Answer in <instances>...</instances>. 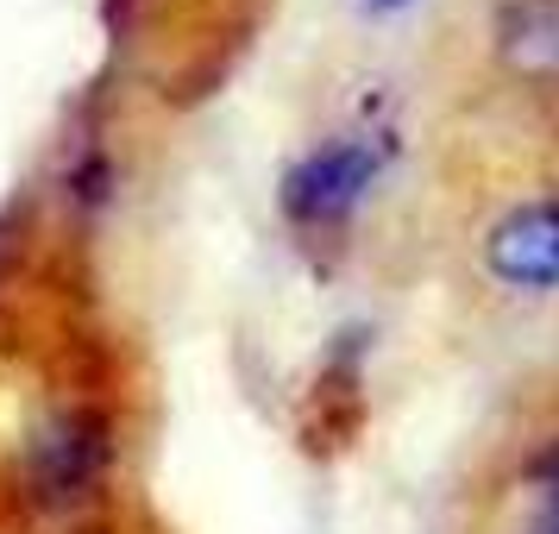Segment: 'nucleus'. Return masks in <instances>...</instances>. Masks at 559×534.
I'll return each instance as SVG.
<instances>
[{"label": "nucleus", "instance_id": "f257e3e1", "mask_svg": "<svg viewBox=\"0 0 559 534\" xmlns=\"http://www.w3.org/2000/svg\"><path fill=\"white\" fill-rule=\"evenodd\" d=\"M378 164L383 157L371 139H328V145H314L283 177V214L308 233H328L340 221H353L365 189L378 182Z\"/></svg>", "mask_w": 559, "mask_h": 534}, {"label": "nucleus", "instance_id": "f03ea898", "mask_svg": "<svg viewBox=\"0 0 559 534\" xmlns=\"http://www.w3.org/2000/svg\"><path fill=\"white\" fill-rule=\"evenodd\" d=\"M484 271L503 289H559V202H522L484 239Z\"/></svg>", "mask_w": 559, "mask_h": 534}, {"label": "nucleus", "instance_id": "7ed1b4c3", "mask_svg": "<svg viewBox=\"0 0 559 534\" xmlns=\"http://www.w3.org/2000/svg\"><path fill=\"white\" fill-rule=\"evenodd\" d=\"M102 478V422L88 415V408H63L45 422V434L32 440V484L57 497V503H70L82 497L88 484Z\"/></svg>", "mask_w": 559, "mask_h": 534}, {"label": "nucleus", "instance_id": "20e7f679", "mask_svg": "<svg viewBox=\"0 0 559 534\" xmlns=\"http://www.w3.org/2000/svg\"><path fill=\"white\" fill-rule=\"evenodd\" d=\"M497 51L515 76H559V0H509Z\"/></svg>", "mask_w": 559, "mask_h": 534}, {"label": "nucleus", "instance_id": "39448f33", "mask_svg": "<svg viewBox=\"0 0 559 534\" xmlns=\"http://www.w3.org/2000/svg\"><path fill=\"white\" fill-rule=\"evenodd\" d=\"M528 534H559V447L534 465V509H528Z\"/></svg>", "mask_w": 559, "mask_h": 534}, {"label": "nucleus", "instance_id": "423d86ee", "mask_svg": "<svg viewBox=\"0 0 559 534\" xmlns=\"http://www.w3.org/2000/svg\"><path fill=\"white\" fill-rule=\"evenodd\" d=\"M371 7H403V0H371Z\"/></svg>", "mask_w": 559, "mask_h": 534}]
</instances>
